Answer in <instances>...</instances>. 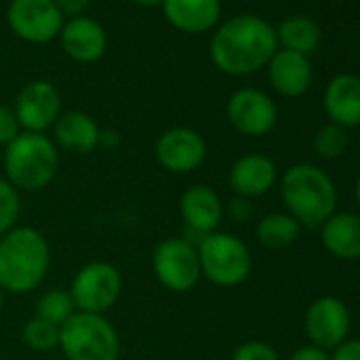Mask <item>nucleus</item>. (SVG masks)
I'll use <instances>...</instances> for the list:
<instances>
[{
    "label": "nucleus",
    "mask_w": 360,
    "mask_h": 360,
    "mask_svg": "<svg viewBox=\"0 0 360 360\" xmlns=\"http://www.w3.org/2000/svg\"><path fill=\"white\" fill-rule=\"evenodd\" d=\"M276 51V28L257 15L231 18L210 41V58L214 66L233 77L252 75L265 68Z\"/></svg>",
    "instance_id": "1"
},
{
    "label": "nucleus",
    "mask_w": 360,
    "mask_h": 360,
    "mask_svg": "<svg viewBox=\"0 0 360 360\" xmlns=\"http://www.w3.org/2000/svg\"><path fill=\"white\" fill-rule=\"evenodd\" d=\"M51 248L34 227H13L0 236V288L11 295H28L47 278Z\"/></svg>",
    "instance_id": "2"
},
{
    "label": "nucleus",
    "mask_w": 360,
    "mask_h": 360,
    "mask_svg": "<svg viewBox=\"0 0 360 360\" xmlns=\"http://www.w3.org/2000/svg\"><path fill=\"white\" fill-rule=\"evenodd\" d=\"M282 202L301 227H320L337 210L333 178L314 163H295L282 176Z\"/></svg>",
    "instance_id": "3"
},
{
    "label": "nucleus",
    "mask_w": 360,
    "mask_h": 360,
    "mask_svg": "<svg viewBox=\"0 0 360 360\" xmlns=\"http://www.w3.org/2000/svg\"><path fill=\"white\" fill-rule=\"evenodd\" d=\"M5 174L18 191H41L53 183L60 167V153L45 134L22 131L5 146Z\"/></svg>",
    "instance_id": "4"
},
{
    "label": "nucleus",
    "mask_w": 360,
    "mask_h": 360,
    "mask_svg": "<svg viewBox=\"0 0 360 360\" xmlns=\"http://www.w3.org/2000/svg\"><path fill=\"white\" fill-rule=\"evenodd\" d=\"M66 360H119L121 339L106 316L75 311L60 326V345Z\"/></svg>",
    "instance_id": "5"
},
{
    "label": "nucleus",
    "mask_w": 360,
    "mask_h": 360,
    "mask_svg": "<svg viewBox=\"0 0 360 360\" xmlns=\"http://www.w3.org/2000/svg\"><path fill=\"white\" fill-rule=\"evenodd\" d=\"M202 278L217 286L231 288L248 280L252 271V255L244 240L227 231H212L198 244Z\"/></svg>",
    "instance_id": "6"
},
{
    "label": "nucleus",
    "mask_w": 360,
    "mask_h": 360,
    "mask_svg": "<svg viewBox=\"0 0 360 360\" xmlns=\"http://www.w3.org/2000/svg\"><path fill=\"white\" fill-rule=\"evenodd\" d=\"M153 271L159 284L172 292H189L202 280L198 246L187 238H165L153 250Z\"/></svg>",
    "instance_id": "7"
},
{
    "label": "nucleus",
    "mask_w": 360,
    "mask_h": 360,
    "mask_svg": "<svg viewBox=\"0 0 360 360\" xmlns=\"http://www.w3.org/2000/svg\"><path fill=\"white\" fill-rule=\"evenodd\" d=\"M123 278L121 271L104 261L83 265L70 284V297L77 311L104 316L121 299Z\"/></svg>",
    "instance_id": "8"
},
{
    "label": "nucleus",
    "mask_w": 360,
    "mask_h": 360,
    "mask_svg": "<svg viewBox=\"0 0 360 360\" xmlns=\"http://www.w3.org/2000/svg\"><path fill=\"white\" fill-rule=\"evenodd\" d=\"M7 20L15 37L34 45L53 41L64 28V15L56 0H13Z\"/></svg>",
    "instance_id": "9"
},
{
    "label": "nucleus",
    "mask_w": 360,
    "mask_h": 360,
    "mask_svg": "<svg viewBox=\"0 0 360 360\" xmlns=\"http://www.w3.org/2000/svg\"><path fill=\"white\" fill-rule=\"evenodd\" d=\"M208 155L204 136L191 127H172L155 142V157L159 165L172 174H189L198 169Z\"/></svg>",
    "instance_id": "10"
},
{
    "label": "nucleus",
    "mask_w": 360,
    "mask_h": 360,
    "mask_svg": "<svg viewBox=\"0 0 360 360\" xmlns=\"http://www.w3.org/2000/svg\"><path fill=\"white\" fill-rule=\"evenodd\" d=\"M349 309L337 297H320L305 311V335L311 345L326 352L339 347L349 337Z\"/></svg>",
    "instance_id": "11"
},
{
    "label": "nucleus",
    "mask_w": 360,
    "mask_h": 360,
    "mask_svg": "<svg viewBox=\"0 0 360 360\" xmlns=\"http://www.w3.org/2000/svg\"><path fill=\"white\" fill-rule=\"evenodd\" d=\"M227 119L231 127L244 136H265L278 123V108L274 100L255 87L238 89L227 102Z\"/></svg>",
    "instance_id": "12"
},
{
    "label": "nucleus",
    "mask_w": 360,
    "mask_h": 360,
    "mask_svg": "<svg viewBox=\"0 0 360 360\" xmlns=\"http://www.w3.org/2000/svg\"><path fill=\"white\" fill-rule=\"evenodd\" d=\"M13 110L24 131L45 134L62 115V98L53 83L32 81L20 91Z\"/></svg>",
    "instance_id": "13"
},
{
    "label": "nucleus",
    "mask_w": 360,
    "mask_h": 360,
    "mask_svg": "<svg viewBox=\"0 0 360 360\" xmlns=\"http://www.w3.org/2000/svg\"><path fill=\"white\" fill-rule=\"evenodd\" d=\"M178 210H180V219H183L185 227L198 233L200 240L217 231L225 214V206L219 193L208 185H195L187 189L183 198H180Z\"/></svg>",
    "instance_id": "14"
},
{
    "label": "nucleus",
    "mask_w": 360,
    "mask_h": 360,
    "mask_svg": "<svg viewBox=\"0 0 360 360\" xmlns=\"http://www.w3.org/2000/svg\"><path fill=\"white\" fill-rule=\"evenodd\" d=\"M278 180L276 163L261 153L242 155L229 169V187L236 195L252 200L265 195Z\"/></svg>",
    "instance_id": "15"
},
{
    "label": "nucleus",
    "mask_w": 360,
    "mask_h": 360,
    "mask_svg": "<svg viewBox=\"0 0 360 360\" xmlns=\"http://www.w3.org/2000/svg\"><path fill=\"white\" fill-rule=\"evenodd\" d=\"M62 47L66 56L79 64H94L98 62L108 45L104 28L91 20V18H72L64 22V28L60 32Z\"/></svg>",
    "instance_id": "16"
},
{
    "label": "nucleus",
    "mask_w": 360,
    "mask_h": 360,
    "mask_svg": "<svg viewBox=\"0 0 360 360\" xmlns=\"http://www.w3.org/2000/svg\"><path fill=\"white\" fill-rule=\"evenodd\" d=\"M271 87L286 98H299L311 87L314 70L307 56L297 51L278 49L267 64Z\"/></svg>",
    "instance_id": "17"
},
{
    "label": "nucleus",
    "mask_w": 360,
    "mask_h": 360,
    "mask_svg": "<svg viewBox=\"0 0 360 360\" xmlns=\"http://www.w3.org/2000/svg\"><path fill=\"white\" fill-rule=\"evenodd\" d=\"M324 110L330 123L352 129L360 125V77L337 75L324 91Z\"/></svg>",
    "instance_id": "18"
},
{
    "label": "nucleus",
    "mask_w": 360,
    "mask_h": 360,
    "mask_svg": "<svg viewBox=\"0 0 360 360\" xmlns=\"http://www.w3.org/2000/svg\"><path fill=\"white\" fill-rule=\"evenodd\" d=\"M165 20L180 32L204 34L221 20V0H163Z\"/></svg>",
    "instance_id": "19"
},
{
    "label": "nucleus",
    "mask_w": 360,
    "mask_h": 360,
    "mask_svg": "<svg viewBox=\"0 0 360 360\" xmlns=\"http://www.w3.org/2000/svg\"><path fill=\"white\" fill-rule=\"evenodd\" d=\"M320 240L328 255L341 261L360 259V214L335 212L320 225Z\"/></svg>",
    "instance_id": "20"
},
{
    "label": "nucleus",
    "mask_w": 360,
    "mask_h": 360,
    "mask_svg": "<svg viewBox=\"0 0 360 360\" xmlns=\"http://www.w3.org/2000/svg\"><path fill=\"white\" fill-rule=\"evenodd\" d=\"M100 127L98 123L81 112V110H70L60 115V119L53 125V142L56 146L77 153V155H87L100 146Z\"/></svg>",
    "instance_id": "21"
},
{
    "label": "nucleus",
    "mask_w": 360,
    "mask_h": 360,
    "mask_svg": "<svg viewBox=\"0 0 360 360\" xmlns=\"http://www.w3.org/2000/svg\"><path fill=\"white\" fill-rule=\"evenodd\" d=\"M276 39H278V45H282V49L309 56L318 49L322 41V32H320V26L311 18L292 15V18H286L276 28Z\"/></svg>",
    "instance_id": "22"
},
{
    "label": "nucleus",
    "mask_w": 360,
    "mask_h": 360,
    "mask_svg": "<svg viewBox=\"0 0 360 360\" xmlns=\"http://www.w3.org/2000/svg\"><path fill=\"white\" fill-rule=\"evenodd\" d=\"M255 233L263 248L284 250L299 240L301 225L288 212H271L257 223Z\"/></svg>",
    "instance_id": "23"
},
{
    "label": "nucleus",
    "mask_w": 360,
    "mask_h": 360,
    "mask_svg": "<svg viewBox=\"0 0 360 360\" xmlns=\"http://www.w3.org/2000/svg\"><path fill=\"white\" fill-rule=\"evenodd\" d=\"M37 318L41 320H47L56 326H62L75 311V303H72V297L66 288H53V290H47L45 295L39 297L37 301V309H34Z\"/></svg>",
    "instance_id": "24"
},
{
    "label": "nucleus",
    "mask_w": 360,
    "mask_h": 360,
    "mask_svg": "<svg viewBox=\"0 0 360 360\" xmlns=\"http://www.w3.org/2000/svg\"><path fill=\"white\" fill-rule=\"evenodd\" d=\"M22 339L30 349L49 352V349H56L60 345V326L34 316L24 324Z\"/></svg>",
    "instance_id": "25"
},
{
    "label": "nucleus",
    "mask_w": 360,
    "mask_h": 360,
    "mask_svg": "<svg viewBox=\"0 0 360 360\" xmlns=\"http://www.w3.org/2000/svg\"><path fill=\"white\" fill-rule=\"evenodd\" d=\"M347 144H349L347 129H343L341 125H335V123L322 125L316 131V136H314V150L322 159H337V157H341L345 153Z\"/></svg>",
    "instance_id": "26"
},
{
    "label": "nucleus",
    "mask_w": 360,
    "mask_h": 360,
    "mask_svg": "<svg viewBox=\"0 0 360 360\" xmlns=\"http://www.w3.org/2000/svg\"><path fill=\"white\" fill-rule=\"evenodd\" d=\"M22 214V198L20 191L7 178H0V236H5L13 227H18Z\"/></svg>",
    "instance_id": "27"
},
{
    "label": "nucleus",
    "mask_w": 360,
    "mask_h": 360,
    "mask_svg": "<svg viewBox=\"0 0 360 360\" xmlns=\"http://www.w3.org/2000/svg\"><path fill=\"white\" fill-rule=\"evenodd\" d=\"M231 360H280V356L265 341H246L233 352Z\"/></svg>",
    "instance_id": "28"
},
{
    "label": "nucleus",
    "mask_w": 360,
    "mask_h": 360,
    "mask_svg": "<svg viewBox=\"0 0 360 360\" xmlns=\"http://www.w3.org/2000/svg\"><path fill=\"white\" fill-rule=\"evenodd\" d=\"M22 134V125L11 106L0 104V146H9Z\"/></svg>",
    "instance_id": "29"
},
{
    "label": "nucleus",
    "mask_w": 360,
    "mask_h": 360,
    "mask_svg": "<svg viewBox=\"0 0 360 360\" xmlns=\"http://www.w3.org/2000/svg\"><path fill=\"white\" fill-rule=\"evenodd\" d=\"M330 360H360V339H345L333 349Z\"/></svg>",
    "instance_id": "30"
},
{
    "label": "nucleus",
    "mask_w": 360,
    "mask_h": 360,
    "mask_svg": "<svg viewBox=\"0 0 360 360\" xmlns=\"http://www.w3.org/2000/svg\"><path fill=\"white\" fill-rule=\"evenodd\" d=\"M250 214H252V204H250V200L236 195V198L229 202V217H231L233 221L244 223V221L250 219Z\"/></svg>",
    "instance_id": "31"
},
{
    "label": "nucleus",
    "mask_w": 360,
    "mask_h": 360,
    "mask_svg": "<svg viewBox=\"0 0 360 360\" xmlns=\"http://www.w3.org/2000/svg\"><path fill=\"white\" fill-rule=\"evenodd\" d=\"M288 360H330V354L326 349L309 343V345H303V347L295 349Z\"/></svg>",
    "instance_id": "32"
},
{
    "label": "nucleus",
    "mask_w": 360,
    "mask_h": 360,
    "mask_svg": "<svg viewBox=\"0 0 360 360\" xmlns=\"http://www.w3.org/2000/svg\"><path fill=\"white\" fill-rule=\"evenodd\" d=\"M89 3H91V0H56V5L62 11V15H68L70 20L81 18L83 11L89 7Z\"/></svg>",
    "instance_id": "33"
},
{
    "label": "nucleus",
    "mask_w": 360,
    "mask_h": 360,
    "mask_svg": "<svg viewBox=\"0 0 360 360\" xmlns=\"http://www.w3.org/2000/svg\"><path fill=\"white\" fill-rule=\"evenodd\" d=\"M117 144H119V136H117L115 131H110V129L100 131V146L112 148V146H117Z\"/></svg>",
    "instance_id": "34"
},
{
    "label": "nucleus",
    "mask_w": 360,
    "mask_h": 360,
    "mask_svg": "<svg viewBox=\"0 0 360 360\" xmlns=\"http://www.w3.org/2000/svg\"><path fill=\"white\" fill-rule=\"evenodd\" d=\"M134 3L140 7H159V5H163V0H134Z\"/></svg>",
    "instance_id": "35"
},
{
    "label": "nucleus",
    "mask_w": 360,
    "mask_h": 360,
    "mask_svg": "<svg viewBox=\"0 0 360 360\" xmlns=\"http://www.w3.org/2000/svg\"><path fill=\"white\" fill-rule=\"evenodd\" d=\"M354 195H356V204L360 208V176L356 178V187H354Z\"/></svg>",
    "instance_id": "36"
},
{
    "label": "nucleus",
    "mask_w": 360,
    "mask_h": 360,
    "mask_svg": "<svg viewBox=\"0 0 360 360\" xmlns=\"http://www.w3.org/2000/svg\"><path fill=\"white\" fill-rule=\"evenodd\" d=\"M3 305H5V290L0 288V311H3Z\"/></svg>",
    "instance_id": "37"
}]
</instances>
